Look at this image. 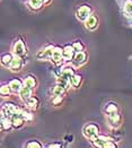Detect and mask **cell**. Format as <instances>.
Returning <instances> with one entry per match:
<instances>
[{"label":"cell","mask_w":132,"mask_h":148,"mask_svg":"<svg viewBox=\"0 0 132 148\" xmlns=\"http://www.w3.org/2000/svg\"><path fill=\"white\" fill-rule=\"evenodd\" d=\"M49 147L50 148H57V147H61L60 144H51V145H49Z\"/></svg>","instance_id":"obj_33"},{"label":"cell","mask_w":132,"mask_h":148,"mask_svg":"<svg viewBox=\"0 0 132 148\" xmlns=\"http://www.w3.org/2000/svg\"><path fill=\"white\" fill-rule=\"evenodd\" d=\"M130 23H131V24H132V16H131V17H130Z\"/></svg>","instance_id":"obj_35"},{"label":"cell","mask_w":132,"mask_h":148,"mask_svg":"<svg viewBox=\"0 0 132 148\" xmlns=\"http://www.w3.org/2000/svg\"><path fill=\"white\" fill-rule=\"evenodd\" d=\"M26 147L28 148H42V144L41 143H38L37 140H32V141H29L27 145H26Z\"/></svg>","instance_id":"obj_28"},{"label":"cell","mask_w":132,"mask_h":148,"mask_svg":"<svg viewBox=\"0 0 132 148\" xmlns=\"http://www.w3.org/2000/svg\"><path fill=\"white\" fill-rule=\"evenodd\" d=\"M21 112L23 113V115L25 116L26 121H31V120H33V114H32L31 112H27V111H25V110H22V109H21Z\"/></svg>","instance_id":"obj_30"},{"label":"cell","mask_w":132,"mask_h":148,"mask_svg":"<svg viewBox=\"0 0 132 148\" xmlns=\"http://www.w3.org/2000/svg\"><path fill=\"white\" fill-rule=\"evenodd\" d=\"M105 147H108V148H115V147H116V145H115L114 143H112V141L109 140V141H107V144L105 145Z\"/></svg>","instance_id":"obj_32"},{"label":"cell","mask_w":132,"mask_h":148,"mask_svg":"<svg viewBox=\"0 0 132 148\" xmlns=\"http://www.w3.org/2000/svg\"><path fill=\"white\" fill-rule=\"evenodd\" d=\"M53 50H54V47L53 45H48L47 48L40 51L37 53V58L38 59H51L52 58V53H53Z\"/></svg>","instance_id":"obj_6"},{"label":"cell","mask_w":132,"mask_h":148,"mask_svg":"<svg viewBox=\"0 0 132 148\" xmlns=\"http://www.w3.org/2000/svg\"><path fill=\"white\" fill-rule=\"evenodd\" d=\"M22 66H23V62H22V59L21 57L18 56H15L12 58V62H10V66H9V69L12 71H19L22 69Z\"/></svg>","instance_id":"obj_11"},{"label":"cell","mask_w":132,"mask_h":148,"mask_svg":"<svg viewBox=\"0 0 132 148\" xmlns=\"http://www.w3.org/2000/svg\"><path fill=\"white\" fill-rule=\"evenodd\" d=\"M28 5L32 9L34 10H38L43 5H44V1L43 0H29L28 1Z\"/></svg>","instance_id":"obj_20"},{"label":"cell","mask_w":132,"mask_h":148,"mask_svg":"<svg viewBox=\"0 0 132 148\" xmlns=\"http://www.w3.org/2000/svg\"><path fill=\"white\" fill-rule=\"evenodd\" d=\"M26 102V104H27V106L29 108V109H37V106H38V104H40V102H38V99H36L35 96H31L28 99H26L25 101Z\"/></svg>","instance_id":"obj_19"},{"label":"cell","mask_w":132,"mask_h":148,"mask_svg":"<svg viewBox=\"0 0 132 148\" xmlns=\"http://www.w3.org/2000/svg\"><path fill=\"white\" fill-rule=\"evenodd\" d=\"M24 86L28 87V88H31V89H34L36 86L35 77H33V76H27L24 80Z\"/></svg>","instance_id":"obj_18"},{"label":"cell","mask_w":132,"mask_h":148,"mask_svg":"<svg viewBox=\"0 0 132 148\" xmlns=\"http://www.w3.org/2000/svg\"><path fill=\"white\" fill-rule=\"evenodd\" d=\"M123 9H124V12H125V15H127L128 17H131L132 16V0H125Z\"/></svg>","instance_id":"obj_22"},{"label":"cell","mask_w":132,"mask_h":148,"mask_svg":"<svg viewBox=\"0 0 132 148\" xmlns=\"http://www.w3.org/2000/svg\"><path fill=\"white\" fill-rule=\"evenodd\" d=\"M10 92H12V89H10L9 85H2L1 88H0V94H1L2 97L8 96V95L10 94Z\"/></svg>","instance_id":"obj_27"},{"label":"cell","mask_w":132,"mask_h":148,"mask_svg":"<svg viewBox=\"0 0 132 148\" xmlns=\"http://www.w3.org/2000/svg\"><path fill=\"white\" fill-rule=\"evenodd\" d=\"M98 127L95 125V124H87L86 127L84 128V135L87 138H89V139H94L95 137L98 136Z\"/></svg>","instance_id":"obj_3"},{"label":"cell","mask_w":132,"mask_h":148,"mask_svg":"<svg viewBox=\"0 0 132 148\" xmlns=\"http://www.w3.org/2000/svg\"><path fill=\"white\" fill-rule=\"evenodd\" d=\"M85 25H86V27H87L88 29H95L97 27V25H98L97 17L94 16V15H90V16L87 18V21L85 22Z\"/></svg>","instance_id":"obj_13"},{"label":"cell","mask_w":132,"mask_h":148,"mask_svg":"<svg viewBox=\"0 0 132 148\" xmlns=\"http://www.w3.org/2000/svg\"><path fill=\"white\" fill-rule=\"evenodd\" d=\"M12 125H14V128H21V127L25 123L26 119H25V116L23 115V113L19 111V112H17V113H15V114L12 115Z\"/></svg>","instance_id":"obj_5"},{"label":"cell","mask_w":132,"mask_h":148,"mask_svg":"<svg viewBox=\"0 0 132 148\" xmlns=\"http://www.w3.org/2000/svg\"><path fill=\"white\" fill-rule=\"evenodd\" d=\"M106 113L107 115H111V114H114V113H118V106L116 104H113V103H109L107 106H106Z\"/></svg>","instance_id":"obj_26"},{"label":"cell","mask_w":132,"mask_h":148,"mask_svg":"<svg viewBox=\"0 0 132 148\" xmlns=\"http://www.w3.org/2000/svg\"><path fill=\"white\" fill-rule=\"evenodd\" d=\"M77 18L81 22H86L87 18L92 15V8L88 6V5H84V6H80L78 9H77Z\"/></svg>","instance_id":"obj_2"},{"label":"cell","mask_w":132,"mask_h":148,"mask_svg":"<svg viewBox=\"0 0 132 148\" xmlns=\"http://www.w3.org/2000/svg\"><path fill=\"white\" fill-rule=\"evenodd\" d=\"M107 120L108 124L113 128H118L122 122V116H121L119 113H114V114H111L107 115Z\"/></svg>","instance_id":"obj_8"},{"label":"cell","mask_w":132,"mask_h":148,"mask_svg":"<svg viewBox=\"0 0 132 148\" xmlns=\"http://www.w3.org/2000/svg\"><path fill=\"white\" fill-rule=\"evenodd\" d=\"M87 60V53L86 52H83V51H78L76 54H75V57H73V64L75 66H81L83 63H85Z\"/></svg>","instance_id":"obj_9"},{"label":"cell","mask_w":132,"mask_h":148,"mask_svg":"<svg viewBox=\"0 0 132 148\" xmlns=\"http://www.w3.org/2000/svg\"><path fill=\"white\" fill-rule=\"evenodd\" d=\"M51 60L54 62L55 64H60L61 62H62V60H63V49L61 47H54Z\"/></svg>","instance_id":"obj_4"},{"label":"cell","mask_w":132,"mask_h":148,"mask_svg":"<svg viewBox=\"0 0 132 148\" xmlns=\"http://www.w3.org/2000/svg\"><path fill=\"white\" fill-rule=\"evenodd\" d=\"M57 84H59V85L64 87L66 89H68L71 83H70V80H68V79H66V78H63V77H58V78H57Z\"/></svg>","instance_id":"obj_25"},{"label":"cell","mask_w":132,"mask_h":148,"mask_svg":"<svg viewBox=\"0 0 132 148\" xmlns=\"http://www.w3.org/2000/svg\"><path fill=\"white\" fill-rule=\"evenodd\" d=\"M61 103H62V96H54L53 99H52V104L55 105V106L60 105Z\"/></svg>","instance_id":"obj_31"},{"label":"cell","mask_w":132,"mask_h":148,"mask_svg":"<svg viewBox=\"0 0 132 148\" xmlns=\"http://www.w3.org/2000/svg\"><path fill=\"white\" fill-rule=\"evenodd\" d=\"M75 48L73 45H66L63 48V60L64 61H71L75 57Z\"/></svg>","instance_id":"obj_7"},{"label":"cell","mask_w":132,"mask_h":148,"mask_svg":"<svg viewBox=\"0 0 132 148\" xmlns=\"http://www.w3.org/2000/svg\"><path fill=\"white\" fill-rule=\"evenodd\" d=\"M73 75H75L73 68L68 67V68H64V69H62V70H61V74H60L59 77H63V78H66V79L70 80L72 77H73Z\"/></svg>","instance_id":"obj_16"},{"label":"cell","mask_w":132,"mask_h":148,"mask_svg":"<svg viewBox=\"0 0 132 148\" xmlns=\"http://www.w3.org/2000/svg\"><path fill=\"white\" fill-rule=\"evenodd\" d=\"M9 87H10L12 92H14V93H19L21 89L24 86H23V83L19 79H12V82L9 83Z\"/></svg>","instance_id":"obj_14"},{"label":"cell","mask_w":132,"mask_h":148,"mask_svg":"<svg viewBox=\"0 0 132 148\" xmlns=\"http://www.w3.org/2000/svg\"><path fill=\"white\" fill-rule=\"evenodd\" d=\"M12 57L10 53H5L3 56H2V58H1V63H2V66H5V67H9L10 66V62L12 60Z\"/></svg>","instance_id":"obj_23"},{"label":"cell","mask_w":132,"mask_h":148,"mask_svg":"<svg viewBox=\"0 0 132 148\" xmlns=\"http://www.w3.org/2000/svg\"><path fill=\"white\" fill-rule=\"evenodd\" d=\"M72 45H73V48H75V50H76L77 52H78V51H83V50H84V44H83L80 41L75 42Z\"/></svg>","instance_id":"obj_29"},{"label":"cell","mask_w":132,"mask_h":148,"mask_svg":"<svg viewBox=\"0 0 132 148\" xmlns=\"http://www.w3.org/2000/svg\"><path fill=\"white\" fill-rule=\"evenodd\" d=\"M19 111H21V109L17 108L15 104H12V103H6V104H3L2 109H1V118H6L7 116V118H10L12 119V115Z\"/></svg>","instance_id":"obj_1"},{"label":"cell","mask_w":132,"mask_h":148,"mask_svg":"<svg viewBox=\"0 0 132 148\" xmlns=\"http://www.w3.org/2000/svg\"><path fill=\"white\" fill-rule=\"evenodd\" d=\"M64 92H66V88L59 84H57V86H54L52 89V94L54 96H62L64 94Z\"/></svg>","instance_id":"obj_21"},{"label":"cell","mask_w":132,"mask_h":148,"mask_svg":"<svg viewBox=\"0 0 132 148\" xmlns=\"http://www.w3.org/2000/svg\"><path fill=\"white\" fill-rule=\"evenodd\" d=\"M43 1H44V5H45V3H49V2H50V0H43Z\"/></svg>","instance_id":"obj_34"},{"label":"cell","mask_w":132,"mask_h":148,"mask_svg":"<svg viewBox=\"0 0 132 148\" xmlns=\"http://www.w3.org/2000/svg\"><path fill=\"white\" fill-rule=\"evenodd\" d=\"M12 121L10 118H1V130H5V131H9L12 129Z\"/></svg>","instance_id":"obj_15"},{"label":"cell","mask_w":132,"mask_h":148,"mask_svg":"<svg viewBox=\"0 0 132 148\" xmlns=\"http://www.w3.org/2000/svg\"><path fill=\"white\" fill-rule=\"evenodd\" d=\"M111 139L105 136H97L93 139V145L96 147H105V145L107 144Z\"/></svg>","instance_id":"obj_12"},{"label":"cell","mask_w":132,"mask_h":148,"mask_svg":"<svg viewBox=\"0 0 132 148\" xmlns=\"http://www.w3.org/2000/svg\"><path fill=\"white\" fill-rule=\"evenodd\" d=\"M32 90H33V89H31V88H28V87L24 86L22 89H21V92H19V96H21V99H23V101L28 99L31 96H32Z\"/></svg>","instance_id":"obj_17"},{"label":"cell","mask_w":132,"mask_h":148,"mask_svg":"<svg viewBox=\"0 0 132 148\" xmlns=\"http://www.w3.org/2000/svg\"><path fill=\"white\" fill-rule=\"evenodd\" d=\"M14 53H15V56H18V57H23L26 53V47H25L23 41H17L15 43V45H14Z\"/></svg>","instance_id":"obj_10"},{"label":"cell","mask_w":132,"mask_h":148,"mask_svg":"<svg viewBox=\"0 0 132 148\" xmlns=\"http://www.w3.org/2000/svg\"><path fill=\"white\" fill-rule=\"evenodd\" d=\"M81 76L80 75H73V77H72L71 79H70V83H71V86L75 87V88H77V87L80 85V83H81Z\"/></svg>","instance_id":"obj_24"}]
</instances>
